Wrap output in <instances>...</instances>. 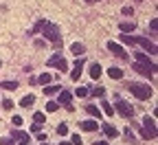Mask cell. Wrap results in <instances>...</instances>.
Here are the masks:
<instances>
[{
	"instance_id": "obj_1",
	"label": "cell",
	"mask_w": 158,
	"mask_h": 145,
	"mask_svg": "<svg viewBox=\"0 0 158 145\" xmlns=\"http://www.w3.org/2000/svg\"><path fill=\"white\" fill-rule=\"evenodd\" d=\"M130 90H132V95L136 99H141V101H145V99L152 97V88L147 84H138V81H134V84H130Z\"/></svg>"
},
{
	"instance_id": "obj_2",
	"label": "cell",
	"mask_w": 158,
	"mask_h": 145,
	"mask_svg": "<svg viewBox=\"0 0 158 145\" xmlns=\"http://www.w3.org/2000/svg\"><path fill=\"white\" fill-rule=\"evenodd\" d=\"M46 64H48L51 68H57L59 73H66V70H68V62H66L62 55H59V53H57V55H53V57L46 62Z\"/></svg>"
},
{
	"instance_id": "obj_3",
	"label": "cell",
	"mask_w": 158,
	"mask_h": 145,
	"mask_svg": "<svg viewBox=\"0 0 158 145\" xmlns=\"http://www.w3.org/2000/svg\"><path fill=\"white\" fill-rule=\"evenodd\" d=\"M42 31H44V37H48L51 42H59V37H62V35H59V27L53 24V22H46Z\"/></svg>"
},
{
	"instance_id": "obj_4",
	"label": "cell",
	"mask_w": 158,
	"mask_h": 145,
	"mask_svg": "<svg viewBox=\"0 0 158 145\" xmlns=\"http://www.w3.org/2000/svg\"><path fill=\"white\" fill-rule=\"evenodd\" d=\"M116 112L121 114V117H125V119H130V117H134V108L130 106L127 101H123L121 97L116 99Z\"/></svg>"
},
{
	"instance_id": "obj_5",
	"label": "cell",
	"mask_w": 158,
	"mask_h": 145,
	"mask_svg": "<svg viewBox=\"0 0 158 145\" xmlns=\"http://www.w3.org/2000/svg\"><path fill=\"white\" fill-rule=\"evenodd\" d=\"M134 57H136V62H138V64H143L145 68H149V70H152V75L156 73V64H154V62H152V59H149L145 53H134Z\"/></svg>"
},
{
	"instance_id": "obj_6",
	"label": "cell",
	"mask_w": 158,
	"mask_h": 145,
	"mask_svg": "<svg viewBox=\"0 0 158 145\" xmlns=\"http://www.w3.org/2000/svg\"><path fill=\"white\" fill-rule=\"evenodd\" d=\"M134 44H141V46H143L145 51H149L152 55H156V46H154V44L149 42L147 37H134Z\"/></svg>"
},
{
	"instance_id": "obj_7",
	"label": "cell",
	"mask_w": 158,
	"mask_h": 145,
	"mask_svg": "<svg viewBox=\"0 0 158 145\" xmlns=\"http://www.w3.org/2000/svg\"><path fill=\"white\" fill-rule=\"evenodd\" d=\"M81 68H84V57H79L77 62H75V68H73V73H70V79H79V75H81Z\"/></svg>"
},
{
	"instance_id": "obj_8",
	"label": "cell",
	"mask_w": 158,
	"mask_h": 145,
	"mask_svg": "<svg viewBox=\"0 0 158 145\" xmlns=\"http://www.w3.org/2000/svg\"><path fill=\"white\" fill-rule=\"evenodd\" d=\"M108 49L116 55V57H127V53H125V49L123 46H118L116 42H108Z\"/></svg>"
},
{
	"instance_id": "obj_9",
	"label": "cell",
	"mask_w": 158,
	"mask_h": 145,
	"mask_svg": "<svg viewBox=\"0 0 158 145\" xmlns=\"http://www.w3.org/2000/svg\"><path fill=\"white\" fill-rule=\"evenodd\" d=\"M70 101H73V95H70L68 90L62 88V90H59V103H64V106L68 108V106H70Z\"/></svg>"
},
{
	"instance_id": "obj_10",
	"label": "cell",
	"mask_w": 158,
	"mask_h": 145,
	"mask_svg": "<svg viewBox=\"0 0 158 145\" xmlns=\"http://www.w3.org/2000/svg\"><path fill=\"white\" fill-rule=\"evenodd\" d=\"M118 29H121V33H132L136 29V22H132V20H125V22L118 24Z\"/></svg>"
},
{
	"instance_id": "obj_11",
	"label": "cell",
	"mask_w": 158,
	"mask_h": 145,
	"mask_svg": "<svg viewBox=\"0 0 158 145\" xmlns=\"http://www.w3.org/2000/svg\"><path fill=\"white\" fill-rule=\"evenodd\" d=\"M79 128H81L84 132H94L99 126H97V121H81V123H79Z\"/></svg>"
},
{
	"instance_id": "obj_12",
	"label": "cell",
	"mask_w": 158,
	"mask_h": 145,
	"mask_svg": "<svg viewBox=\"0 0 158 145\" xmlns=\"http://www.w3.org/2000/svg\"><path fill=\"white\" fill-rule=\"evenodd\" d=\"M132 68H134L136 73H141V75H145V77H149V75H152V70H149V68H145L143 64H138V62H134V64H132Z\"/></svg>"
},
{
	"instance_id": "obj_13",
	"label": "cell",
	"mask_w": 158,
	"mask_h": 145,
	"mask_svg": "<svg viewBox=\"0 0 158 145\" xmlns=\"http://www.w3.org/2000/svg\"><path fill=\"white\" fill-rule=\"evenodd\" d=\"M141 134H143V139H156V128H145L143 126V130H141Z\"/></svg>"
},
{
	"instance_id": "obj_14",
	"label": "cell",
	"mask_w": 158,
	"mask_h": 145,
	"mask_svg": "<svg viewBox=\"0 0 158 145\" xmlns=\"http://www.w3.org/2000/svg\"><path fill=\"white\" fill-rule=\"evenodd\" d=\"M101 73H103V70H101V66H99V64H92V66H90V77H92V79H99V77H101Z\"/></svg>"
},
{
	"instance_id": "obj_15",
	"label": "cell",
	"mask_w": 158,
	"mask_h": 145,
	"mask_svg": "<svg viewBox=\"0 0 158 145\" xmlns=\"http://www.w3.org/2000/svg\"><path fill=\"white\" fill-rule=\"evenodd\" d=\"M33 103H35V97H33V95H27V97H22L20 106H22V108H29V106H33Z\"/></svg>"
},
{
	"instance_id": "obj_16",
	"label": "cell",
	"mask_w": 158,
	"mask_h": 145,
	"mask_svg": "<svg viewBox=\"0 0 158 145\" xmlns=\"http://www.w3.org/2000/svg\"><path fill=\"white\" fill-rule=\"evenodd\" d=\"M108 75H110L112 79H121V77H123V70H121V68H114V66H112V68H108Z\"/></svg>"
},
{
	"instance_id": "obj_17",
	"label": "cell",
	"mask_w": 158,
	"mask_h": 145,
	"mask_svg": "<svg viewBox=\"0 0 158 145\" xmlns=\"http://www.w3.org/2000/svg\"><path fill=\"white\" fill-rule=\"evenodd\" d=\"M103 132H106V136H110V139L118 134V132H116V128H114V126H110V123H106V126H103Z\"/></svg>"
},
{
	"instance_id": "obj_18",
	"label": "cell",
	"mask_w": 158,
	"mask_h": 145,
	"mask_svg": "<svg viewBox=\"0 0 158 145\" xmlns=\"http://www.w3.org/2000/svg\"><path fill=\"white\" fill-rule=\"evenodd\" d=\"M11 139H20V141H31L27 132H20V130H15V132L11 134Z\"/></svg>"
},
{
	"instance_id": "obj_19",
	"label": "cell",
	"mask_w": 158,
	"mask_h": 145,
	"mask_svg": "<svg viewBox=\"0 0 158 145\" xmlns=\"http://www.w3.org/2000/svg\"><path fill=\"white\" fill-rule=\"evenodd\" d=\"M0 88H5V90H15V88H18V81H2V84H0Z\"/></svg>"
},
{
	"instance_id": "obj_20",
	"label": "cell",
	"mask_w": 158,
	"mask_h": 145,
	"mask_svg": "<svg viewBox=\"0 0 158 145\" xmlns=\"http://www.w3.org/2000/svg\"><path fill=\"white\" fill-rule=\"evenodd\" d=\"M59 90H62V86H59V84H55V86H44V92H46V95H55V92H59Z\"/></svg>"
},
{
	"instance_id": "obj_21",
	"label": "cell",
	"mask_w": 158,
	"mask_h": 145,
	"mask_svg": "<svg viewBox=\"0 0 158 145\" xmlns=\"http://www.w3.org/2000/svg\"><path fill=\"white\" fill-rule=\"evenodd\" d=\"M70 51H73L75 55H81V53H84L86 49H84V44H79V42H75V44L70 46Z\"/></svg>"
},
{
	"instance_id": "obj_22",
	"label": "cell",
	"mask_w": 158,
	"mask_h": 145,
	"mask_svg": "<svg viewBox=\"0 0 158 145\" xmlns=\"http://www.w3.org/2000/svg\"><path fill=\"white\" fill-rule=\"evenodd\" d=\"M37 81H40V84H42V86H48V84H51V75H48V73H42Z\"/></svg>"
},
{
	"instance_id": "obj_23",
	"label": "cell",
	"mask_w": 158,
	"mask_h": 145,
	"mask_svg": "<svg viewBox=\"0 0 158 145\" xmlns=\"http://www.w3.org/2000/svg\"><path fill=\"white\" fill-rule=\"evenodd\" d=\"M143 126H145V128H156V121H154V117H149V114H147V117L143 119Z\"/></svg>"
},
{
	"instance_id": "obj_24",
	"label": "cell",
	"mask_w": 158,
	"mask_h": 145,
	"mask_svg": "<svg viewBox=\"0 0 158 145\" xmlns=\"http://www.w3.org/2000/svg\"><path fill=\"white\" fill-rule=\"evenodd\" d=\"M57 134L59 136H66L68 134V126H66V123H59V126H57Z\"/></svg>"
},
{
	"instance_id": "obj_25",
	"label": "cell",
	"mask_w": 158,
	"mask_h": 145,
	"mask_svg": "<svg viewBox=\"0 0 158 145\" xmlns=\"http://www.w3.org/2000/svg\"><path fill=\"white\" fill-rule=\"evenodd\" d=\"M46 110H48V112H57V110H59V103H57V101H48V103H46Z\"/></svg>"
},
{
	"instance_id": "obj_26",
	"label": "cell",
	"mask_w": 158,
	"mask_h": 145,
	"mask_svg": "<svg viewBox=\"0 0 158 145\" xmlns=\"http://www.w3.org/2000/svg\"><path fill=\"white\" fill-rule=\"evenodd\" d=\"M101 108H103V112H106L108 117H112V114H114V108L110 106V103H106V101H103V103H101Z\"/></svg>"
},
{
	"instance_id": "obj_27",
	"label": "cell",
	"mask_w": 158,
	"mask_h": 145,
	"mask_svg": "<svg viewBox=\"0 0 158 145\" xmlns=\"http://www.w3.org/2000/svg\"><path fill=\"white\" fill-rule=\"evenodd\" d=\"M86 110H88V112H90V114H92V117H97V119H99V117H101V110H99V108H97V106H88V108H86Z\"/></svg>"
},
{
	"instance_id": "obj_28",
	"label": "cell",
	"mask_w": 158,
	"mask_h": 145,
	"mask_svg": "<svg viewBox=\"0 0 158 145\" xmlns=\"http://www.w3.org/2000/svg\"><path fill=\"white\" fill-rule=\"evenodd\" d=\"M121 42H123V44H134V37L127 35V33H121Z\"/></svg>"
},
{
	"instance_id": "obj_29",
	"label": "cell",
	"mask_w": 158,
	"mask_h": 145,
	"mask_svg": "<svg viewBox=\"0 0 158 145\" xmlns=\"http://www.w3.org/2000/svg\"><path fill=\"white\" fill-rule=\"evenodd\" d=\"M33 123H44V112H35L33 114Z\"/></svg>"
},
{
	"instance_id": "obj_30",
	"label": "cell",
	"mask_w": 158,
	"mask_h": 145,
	"mask_svg": "<svg viewBox=\"0 0 158 145\" xmlns=\"http://www.w3.org/2000/svg\"><path fill=\"white\" fill-rule=\"evenodd\" d=\"M75 95H77V97H88V88H84V86H81V88H77Z\"/></svg>"
},
{
	"instance_id": "obj_31",
	"label": "cell",
	"mask_w": 158,
	"mask_h": 145,
	"mask_svg": "<svg viewBox=\"0 0 158 145\" xmlns=\"http://www.w3.org/2000/svg\"><path fill=\"white\" fill-rule=\"evenodd\" d=\"M70 145H81V136H79V134H73V136H70Z\"/></svg>"
},
{
	"instance_id": "obj_32",
	"label": "cell",
	"mask_w": 158,
	"mask_h": 145,
	"mask_svg": "<svg viewBox=\"0 0 158 145\" xmlns=\"http://www.w3.org/2000/svg\"><path fill=\"white\" fill-rule=\"evenodd\" d=\"M0 145H15L11 136H5V139H0Z\"/></svg>"
},
{
	"instance_id": "obj_33",
	"label": "cell",
	"mask_w": 158,
	"mask_h": 145,
	"mask_svg": "<svg viewBox=\"0 0 158 145\" xmlns=\"http://www.w3.org/2000/svg\"><path fill=\"white\" fill-rule=\"evenodd\" d=\"M103 90H106V88H97V90H90L88 95H94V97H103Z\"/></svg>"
},
{
	"instance_id": "obj_34",
	"label": "cell",
	"mask_w": 158,
	"mask_h": 145,
	"mask_svg": "<svg viewBox=\"0 0 158 145\" xmlns=\"http://www.w3.org/2000/svg\"><path fill=\"white\" fill-rule=\"evenodd\" d=\"M44 24H46V20H40V22L35 24V29H33V31H42V29H44Z\"/></svg>"
},
{
	"instance_id": "obj_35",
	"label": "cell",
	"mask_w": 158,
	"mask_h": 145,
	"mask_svg": "<svg viewBox=\"0 0 158 145\" xmlns=\"http://www.w3.org/2000/svg\"><path fill=\"white\" fill-rule=\"evenodd\" d=\"M11 123H13V126H22V117H18V114H15V117L11 119Z\"/></svg>"
},
{
	"instance_id": "obj_36",
	"label": "cell",
	"mask_w": 158,
	"mask_h": 145,
	"mask_svg": "<svg viewBox=\"0 0 158 145\" xmlns=\"http://www.w3.org/2000/svg\"><path fill=\"white\" fill-rule=\"evenodd\" d=\"M2 106H5L7 110H11V108H13V101H11V99H5V101H2Z\"/></svg>"
},
{
	"instance_id": "obj_37",
	"label": "cell",
	"mask_w": 158,
	"mask_h": 145,
	"mask_svg": "<svg viewBox=\"0 0 158 145\" xmlns=\"http://www.w3.org/2000/svg\"><path fill=\"white\" fill-rule=\"evenodd\" d=\"M42 130V123H35V126H31V132H40Z\"/></svg>"
},
{
	"instance_id": "obj_38",
	"label": "cell",
	"mask_w": 158,
	"mask_h": 145,
	"mask_svg": "<svg viewBox=\"0 0 158 145\" xmlns=\"http://www.w3.org/2000/svg\"><path fill=\"white\" fill-rule=\"evenodd\" d=\"M149 27H152V31H156V29H158V22H156V20H152V22H149Z\"/></svg>"
},
{
	"instance_id": "obj_39",
	"label": "cell",
	"mask_w": 158,
	"mask_h": 145,
	"mask_svg": "<svg viewBox=\"0 0 158 145\" xmlns=\"http://www.w3.org/2000/svg\"><path fill=\"white\" fill-rule=\"evenodd\" d=\"M94 145H108V143H106V141H97Z\"/></svg>"
},
{
	"instance_id": "obj_40",
	"label": "cell",
	"mask_w": 158,
	"mask_h": 145,
	"mask_svg": "<svg viewBox=\"0 0 158 145\" xmlns=\"http://www.w3.org/2000/svg\"><path fill=\"white\" fill-rule=\"evenodd\" d=\"M86 2H88V5H94V2H99V0H86Z\"/></svg>"
},
{
	"instance_id": "obj_41",
	"label": "cell",
	"mask_w": 158,
	"mask_h": 145,
	"mask_svg": "<svg viewBox=\"0 0 158 145\" xmlns=\"http://www.w3.org/2000/svg\"><path fill=\"white\" fill-rule=\"evenodd\" d=\"M20 145H29V141H22V143H20Z\"/></svg>"
},
{
	"instance_id": "obj_42",
	"label": "cell",
	"mask_w": 158,
	"mask_h": 145,
	"mask_svg": "<svg viewBox=\"0 0 158 145\" xmlns=\"http://www.w3.org/2000/svg\"><path fill=\"white\" fill-rule=\"evenodd\" d=\"M59 145H70V143H66V141H62V143H59Z\"/></svg>"
},
{
	"instance_id": "obj_43",
	"label": "cell",
	"mask_w": 158,
	"mask_h": 145,
	"mask_svg": "<svg viewBox=\"0 0 158 145\" xmlns=\"http://www.w3.org/2000/svg\"><path fill=\"white\" fill-rule=\"evenodd\" d=\"M0 68H2V62H0Z\"/></svg>"
}]
</instances>
